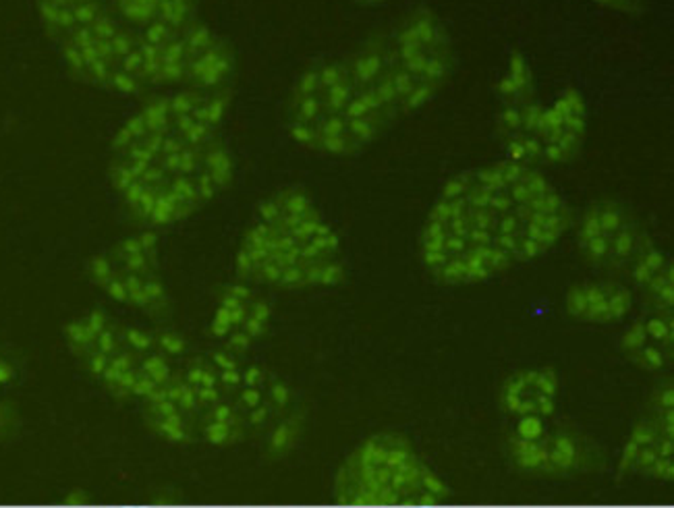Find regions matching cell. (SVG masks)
<instances>
[{"label": "cell", "instance_id": "obj_26", "mask_svg": "<svg viewBox=\"0 0 674 508\" xmlns=\"http://www.w3.org/2000/svg\"><path fill=\"white\" fill-rule=\"evenodd\" d=\"M120 339H123V347L131 348V351L139 355L156 348L154 332L142 326H136V324H120Z\"/></svg>", "mask_w": 674, "mask_h": 508}, {"label": "cell", "instance_id": "obj_37", "mask_svg": "<svg viewBox=\"0 0 674 508\" xmlns=\"http://www.w3.org/2000/svg\"><path fill=\"white\" fill-rule=\"evenodd\" d=\"M268 370L260 363H249L245 367H241V378H243V387H253V388H266V382H268Z\"/></svg>", "mask_w": 674, "mask_h": 508}, {"label": "cell", "instance_id": "obj_39", "mask_svg": "<svg viewBox=\"0 0 674 508\" xmlns=\"http://www.w3.org/2000/svg\"><path fill=\"white\" fill-rule=\"evenodd\" d=\"M205 357L210 359V363L216 367V370H230V367H243L241 365V357H236L235 353H230L229 348H214V351H210Z\"/></svg>", "mask_w": 674, "mask_h": 508}, {"label": "cell", "instance_id": "obj_22", "mask_svg": "<svg viewBox=\"0 0 674 508\" xmlns=\"http://www.w3.org/2000/svg\"><path fill=\"white\" fill-rule=\"evenodd\" d=\"M137 367L145 373V376L154 379L156 384H167L174 373V367L171 365V359H168L167 355H162L160 351H156V348H151V351L139 355Z\"/></svg>", "mask_w": 674, "mask_h": 508}, {"label": "cell", "instance_id": "obj_3", "mask_svg": "<svg viewBox=\"0 0 674 508\" xmlns=\"http://www.w3.org/2000/svg\"><path fill=\"white\" fill-rule=\"evenodd\" d=\"M570 220L542 170L511 160L467 168L442 183L419 235V260L440 285L490 283L550 251Z\"/></svg>", "mask_w": 674, "mask_h": 508}, {"label": "cell", "instance_id": "obj_1", "mask_svg": "<svg viewBox=\"0 0 674 508\" xmlns=\"http://www.w3.org/2000/svg\"><path fill=\"white\" fill-rule=\"evenodd\" d=\"M454 71L445 23L413 11L343 57H328L297 77L287 133L314 154H361L403 116L423 108Z\"/></svg>", "mask_w": 674, "mask_h": 508}, {"label": "cell", "instance_id": "obj_36", "mask_svg": "<svg viewBox=\"0 0 674 508\" xmlns=\"http://www.w3.org/2000/svg\"><path fill=\"white\" fill-rule=\"evenodd\" d=\"M222 342H224V348H229V351L235 353L236 357H243V355L249 353V348L253 347V342L256 340H253L252 336L245 332V330L235 328L233 332H230Z\"/></svg>", "mask_w": 674, "mask_h": 508}, {"label": "cell", "instance_id": "obj_29", "mask_svg": "<svg viewBox=\"0 0 674 508\" xmlns=\"http://www.w3.org/2000/svg\"><path fill=\"white\" fill-rule=\"evenodd\" d=\"M108 359H111V357H108L106 353H102L100 348H96V347H94L92 351H89V353L86 355V357L79 359L77 363H79V370H81L83 373H86V376H88L89 379H94V382H98V379L102 378V373H105V370H106Z\"/></svg>", "mask_w": 674, "mask_h": 508}, {"label": "cell", "instance_id": "obj_35", "mask_svg": "<svg viewBox=\"0 0 674 508\" xmlns=\"http://www.w3.org/2000/svg\"><path fill=\"white\" fill-rule=\"evenodd\" d=\"M98 289L105 293V295L111 299V301L119 303V305H129V297H127V286L123 283V277H120L119 268L111 278L98 285Z\"/></svg>", "mask_w": 674, "mask_h": 508}, {"label": "cell", "instance_id": "obj_16", "mask_svg": "<svg viewBox=\"0 0 674 508\" xmlns=\"http://www.w3.org/2000/svg\"><path fill=\"white\" fill-rule=\"evenodd\" d=\"M96 336L98 334L89 328L83 314L71 317V320L63 324V340L66 345V351H69V355L75 361L86 357V355L92 351L96 347Z\"/></svg>", "mask_w": 674, "mask_h": 508}, {"label": "cell", "instance_id": "obj_7", "mask_svg": "<svg viewBox=\"0 0 674 508\" xmlns=\"http://www.w3.org/2000/svg\"><path fill=\"white\" fill-rule=\"evenodd\" d=\"M649 243L633 210L615 199L585 207L577 224V245L583 260L602 270H629Z\"/></svg>", "mask_w": 674, "mask_h": 508}, {"label": "cell", "instance_id": "obj_14", "mask_svg": "<svg viewBox=\"0 0 674 508\" xmlns=\"http://www.w3.org/2000/svg\"><path fill=\"white\" fill-rule=\"evenodd\" d=\"M193 419L196 418H187L177 409V411L160 415V418H145V424L162 442L171 446H187L196 440L193 438Z\"/></svg>", "mask_w": 674, "mask_h": 508}, {"label": "cell", "instance_id": "obj_32", "mask_svg": "<svg viewBox=\"0 0 674 508\" xmlns=\"http://www.w3.org/2000/svg\"><path fill=\"white\" fill-rule=\"evenodd\" d=\"M235 395V401L233 405L239 409L241 415L252 411V409H256L258 405H262V402L266 401V393L264 388H253V387H241L239 390H236Z\"/></svg>", "mask_w": 674, "mask_h": 508}, {"label": "cell", "instance_id": "obj_21", "mask_svg": "<svg viewBox=\"0 0 674 508\" xmlns=\"http://www.w3.org/2000/svg\"><path fill=\"white\" fill-rule=\"evenodd\" d=\"M264 393H266V401H268L270 407L275 409L276 418L278 415L289 413L295 405L293 387H291L289 382H284V379H281V378L268 376V382H266Z\"/></svg>", "mask_w": 674, "mask_h": 508}, {"label": "cell", "instance_id": "obj_31", "mask_svg": "<svg viewBox=\"0 0 674 508\" xmlns=\"http://www.w3.org/2000/svg\"><path fill=\"white\" fill-rule=\"evenodd\" d=\"M647 411H652V413L674 411V387H672L670 379H668L666 384H660V387L655 388L652 395H649Z\"/></svg>", "mask_w": 674, "mask_h": 508}, {"label": "cell", "instance_id": "obj_12", "mask_svg": "<svg viewBox=\"0 0 674 508\" xmlns=\"http://www.w3.org/2000/svg\"><path fill=\"white\" fill-rule=\"evenodd\" d=\"M303 432H306V415L301 411H293L278 415L275 426L270 427L268 438H266V455L272 461H281L289 457L297 446H299Z\"/></svg>", "mask_w": 674, "mask_h": 508}, {"label": "cell", "instance_id": "obj_25", "mask_svg": "<svg viewBox=\"0 0 674 508\" xmlns=\"http://www.w3.org/2000/svg\"><path fill=\"white\" fill-rule=\"evenodd\" d=\"M119 264L114 262V258L106 251H98V254H92L86 260V277L89 278V283L94 286H98L100 283H105L117 272Z\"/></svg>", "mask_w": 674, "mask_h": 508}, {"label": "cell", "instance_id": "obj_17", "mask_svg": "<svg viewBox=\"0 0 674 508\" xmlns=\"http://www.w3.org/2000/svg\"><path fill=\"white\" fill-rule=\"evenodd\" d=\"M202 440L205 444L214 446V449H230V446L241 444L245 440V432L247 427L241 426H230V424H221V421H210V419H202Z\"/></svg>", "mask_w": 674, "mask_h": 508}, {"label": "cell", "instance_id": "obj_30", "mask_svg": "<svg viewBox=\"0 0 674 508\" xmlns=\"http://www.w3.org/2000/svg\"><path fill=\"white\" fill-rule=\"evenodd\" d=\"M96 348H100L102 353H106L108 357L114 353H119L123 348V339H120V324L111 322L102 332L96 336Z\"/></svg>", "mask_w": 674, "mask_h": 508}, {"label": "cell", "instance_id": "obj_11", "mask_svg": "<svg viewBox=\"0 0 674 508\" xmlns=\"http://www.w3.org/2000/svg\"><path fill=\"white\" fill-rule=\"evenodd\" d=\"M618 348L627 357L631 363L647 373H662L670 370L672 353L649 340L643 326V320H633L618 336Z\"/></svg>", "mask_w": 674, "mask_h": 508}, {"label": "cell", "instance_id": "obj_6", "mask_svg": "<svg viewBox=\"0 0 674 508\" xmlns=\"http://www.w3.org/2000/svg\"><path fill=\"white\" fill-rule=\"evenodd\" d=\"M587 129V106L581 91L562 90L550 106L536 102L508 104L498 114L507 160L533 167L562 164L579 154Z\"/></svg>", "mask_w": 674, "mask_h": 508}, {"label": "cell", "instance_id": "obj_2", "mask_svg": "<svg viewBox=\"0 0 674 508\" xmlns=\"http://www.w3.org/2000/svg\"><path fill=\"white\" fill-rule=\"evenodd\" d=\"M66 71L108 94L137 98L164 85L224 90L235 57L199 20L202 0H35Z\"/></svg>", "mask_w": 674, "mask_h": 508}, {"label": "cell", "instance_id": "obj_23", "mask_svg": "<svg viewBox=\"0 0 674 508\" xmlns=\"http://www.w3.org/2000/svg\"><path fill=\"white\" fill-rule=\"evenodd\" d=\"M154 342H156V351L167 355L168 359L185 357V355H190V348H191L190 340L173 328L154 330Z\"/></svg>", "mask_w": 674, "mask_h": 508}, {"label": "cell", "instance_id": "obj_18", "mask_svg": "<svg viewBox=\"0 0 674 508\" xmlns=\"http://www.w3.org/2000/svg\"><path fill=\"white\" fill-rule=\"evenodd\" d=\"M143 286H145V293H148V299H150V308L145 314H148L151 320L156 322H167L168 317H171V311H173V303H171V297H168V291H167V285L162 283V278L158 277V274H150V277L143 278Z\"/></svg>", "mask_w": 674, "mask_h": 508}, {"label": "cell", "instance_id": "obj_24", "mask_svg": "<svg viewBox=\"0 0 674 508\" xmlns=\"http://www.w3.org/2000/svg\"><path fill=\"white\" fill-rule=\"evenodd\" d=\"M21 413L13 402L0 396V446L13 444L21 434Z\"/></svg>", "mask_w": 674, "mask_h": 508}, {"label": "cell", "instance_id": "obj_4", "mask_svg": "<svg viewBox=\"0 0 674 508\" xmlns=\"http://www.w3.org/2000/svg\"><path fill=\"white\" fill-rule=\"evenodd\" d=\"M230 94L181 88L154 98L114 136L108 183L127 212L148 229L193 216L235 181L221 137Z\"/></svg>", "mask_w": 674, "mask_h": 508}, {"label": "cell", "instance_id": "obj_33", "mask_svg": "<svg viewBox=\"0 0 674 508\" xmlns=\"http://www.w3.org/2000/svg\"><path fill=\"white\" fill-rule=\"evenodd\" d=\"M233 322H230V311L224 308V305L218 303V308L214 311V316H212V322L208 326V334L210 339L214 340H224L227 336L233 332Z\"/></svg>", "mask_w": 674, "mask_h": 508}, {"label": "cell", "instance_id": "obj_41", "mask_svg": "<svg viewBox=\"0 0 674 508\" xmlns=\"http://www.w3.org/2000/svg\"><path fill=\"white\" fill-rule=\"evenodd\" d=\"M156 387H158V384L154 382V379L148 378L142 370H139L137 378H136V384H133V399L143 401L145 396H148Z\"/></svg>", "mask_w": 674, "mask_h": 508}, {"label": "cell", "instance_id": "obj_28", "mask_svg": "<svg viewBox=\"0 0 674 508\" xmlns=\"http://www.w3.org/2000/svg\"><path fill=\"white\" fill-rule=\"evenodd\" d=\"M120 270V268H119ZM120 277H123V283L127 286V297H129V308H136L139 311H148L150 308V299L148 293H145L143 286V277H137V274H129L120 270Z\"/></svg>", "mask_w": 674, "mask_h": 508}, {"label": "cell", "instance_id": "obj_13", "mask_svg": "<svg viewBox=\"0 0 674 508\" xmlns=\"http://www.w3.org/2000/svg\"><path fill=\"white\" fill-rule=\"evenodd\" d=\"M531 73L527 66L525 59L521 54L515 52L508 63L507 75L500 79L498 83V96L502 98V102L507 104H523L531 100Z\"/></svg>", "mask_w": 674, "mask_h": 508}, {"label": "cell", "instance_id": "obj_34", "mask_svg": "<svg viewBox=\"0 0 674 508\" xmlns=\"http://www.w3.org/2000/svg\"><path fill=\"white\" fill-rule=\"evenodd\" d=\"M276 418L275 409L270 407L268 401H264L262 405H258L252 411L243 413V421H245L247 430H264L266 426H270V421Z\"/></svg>", "mask_w": 674, "mask_h": 508}, {"label": "cell", "instance_id": "obj_20", "mask_svg": "<svg viewBox=\"0 0 674 508\" xmlns=\"http://www.w3.org/2000/svg\"><path fill=\"white\" fill-rule=\"evenodd\" d=\"M23 379V365L17 353L0 340V390L9 393L17 388Z\"/></svg>", "mask_w": 674, "mask_h": 508}, {"label": "cell", "instance_id": "obj_27", "mask_svg": "<svg viewBox=\"0 0 674 508\" xmlns=\"http://www.w3.org/2000/svg\"><path fill=\"white\" fill-rule=\"evenodd\" d=\"M550 430V419L539 418V415H523V418L515 419L511 430L513 438L519 440H538Z\"/></svg>", "mask_w": 674, "mask_h": 508}, {"label": "cell", "instance_id": "obj_43", "mask_svg": "<svg viewBox=\"0 0 674 508\" xmlns=\"http://www.w3.org/2000/svg\"><path fill=\"white\" fill-rule=\"evenodd\" d=\"M357 4H363V7H380V4H386L388 0H353Z\"/></svg>", "mask_w": 674, "mask_h": 508}, {"label": "cell", "instance_id": "obj_19", "mask_svg": "<svg viewBox=\"0 0 674 508\" xmlns=\"http://www.w3.org/2000/svg\"><path fill=\"white\" fill-rule=\"evenodd\" d=\"M167 393L174 405L179 407L181 413H185L187 418H198L202 415L196 399V388L190 382H185V378L181 376V371L174 370L173 378L167 382Z\"/></svg>", "mask_w": 674, "mask_h": 508}, {"label": "cell", "instance_id": "obj_10", "mask_svg": "<svg viewBox=\"0 0 674 508\" xmlns=\"http://www.w3.org/2000/svg\"><path fill=\"white\" fill-rule=\"evenodd\" d=\"M631 289L615 280H589L570 285L564 293V314L581 324H616L633 309Z\"/></svg>", "mask_w": 674, "mask_h": 508}, {"label": "cell", "instance_id": "obj_8", "mask_svg": "<svg viewBox=\"0 0 674 508\" xmlns=\"http://www.w3.org/2000/svg\"><path fill=\"white\" fill-rule=\"evenodd\" d=\"M508 458L513 467L533 477H569L581 471L587 461V450L573 432L552 427L538 440H519L508 436Z\"/></svg>", "mask_w": 674, "mask_h": 508}, {"label": "cell", "instance_id": "obj_9", "mask_svg": "<svg viewBox=\"0 0 674 508\" xmlns=\"http://www.w3.org/2000/svg\"><path fill=\"white\" fill-rule=\"evenodd\" d=\"M561 399V376L552 365L521 367L504 378L498 390V407L504 415L517 419L539 415L552 419Z\"/></svg>", "mask_w": 674, "mask_h": 508}, {"label": "cell", "instance_id": "obj_15", "mask_svg": "<svg viewBox=\"0 0 674 508\" xmlns=\"http://www.w3.org/2000/svg\"><path fill=\"white\" fill-rule=\"evenodd\" d=\"M111 255L119 264L120 270L137 274V277H143V278L150 277V274H154L158 268V262L150 260L148 255H145V251L142 249V243H139L137 237L123 238V241L114 245Z\"/></svg>", "mask_w": 674, "mask_h": 508}, {"label": "cell", "instance_id": "obj_38", "mask_svg": "<svg viewBox=\"0 0 674 508\" xmlns=\"http://www.w3.org/2000/svg\"><path fill=\"white\" fill-rule=\"evenodd\" d=\"M218 387L224 395H233L243 387L241 367H230V370H218Z\"/></svg>", "mask_w": 674, "mask_h": 508}, {"label": "cell", "instance_id": "obj_5", "mask_svg": "<svg viewBox=\"0 0 674 508\" xmlns=\"http://www.w3.org/2000/svg\"><path fill=\"white\" fill-rule=\"evenodd\" d=\"M332 500L349 506H445L448 483L403 432H376L353 446L334 475Z\"/></svg>", "mask_w": 674, "mask_h": 508}, {"label": "cell", "instance_id": "obj_42", "mask_svg": "<svg viewBox=\"0 0 674 508\" xmlns=\"http://www.w3.org/2000/svg\"><path fill=\"white\" fill-rule=\"evenodd\" d=\"M268 326H270V324H264V322H260V320H256V317H252V316H247V320L245 322H243V326H241V330H245V332L249 334V336H252V339L253 340H262L264 339V336L266 334H268Z\"/></svg>", "mask_w": 674, "mask_h": 508}, {"label": "cell", "instance_id": "obj_40", "mask_svg": "<svg viewBox=\"0 0 674 508\" xmlns=\"http://www.w3.org/2000/svg\"><path fill=\"white\" fill-rule=\"evenodd\" d=\"M196 399L199 405V411H208L210 407H214L216 402H221L224 399V393L221 387H196Z\"/></svg>", "mask_w": 674, "mask_h": 508}]
</instances>
